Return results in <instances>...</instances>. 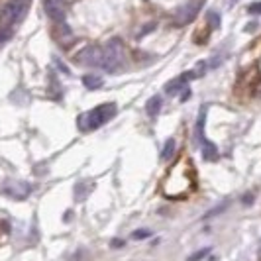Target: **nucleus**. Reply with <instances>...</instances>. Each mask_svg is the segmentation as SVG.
Returning a JSON list of instances; mask_svg holds the SVG:
<instances>
[{
  "mask_svg": "<svg viewBox=\"0 0 261 261\" xmlns=\"http://www.w3.org/2000/svg\"><path fill=\"white\" fill-rule=\"evenodd\" d=\"M195 185V167L189 157H181L169 169L165 181H163V195L169 198H183L189 193H193Z\"/></svg>",
  "mask_w": 261,
  "mask_h": 261,
  "instance_id": "1",
  "label": "nucleus"
},
{
  "mask_svg": "<svg viewBox=\"0 0 261 261\" xmlns=\"http://www.w3.org/2000/svg\"><path fill=\"white\" fill-rule=\"evenodd\" d=\"M114 116H116V105L114 102H106V105H98L96 108L81 114L77 124L83 132H92L96 128H100L102 124H106L108 120H112Z\"/></svg>",
  "mask_w": 261,
  "mask_h": 261,
  "instance_id": "2",
  "label": "nucleus"
},
{
  "mask_svg": "<svg viewBox=\"0 0 261 261\" xmlns=\"http://www.w3.org/2000/svg\"><path fill=\"white\" fill-rule=\"evenodd\" d=\"M124 61V43L120 38H112L106 41V45L102 47V61L100 67L105 69L106 73H114L120 69Z\"/></svg>",
  "mask_w": 261,
  "mask_h": 261,
  "instance_id": "3",
  "label": "nucleus"
},
{
  "mask_svg": "<svg viewBox=\"0 0 261 261\" xmlns=\"http://www.w3.org/2000/svg\"><path fill=\"white\" fill-rule=\"evenodd\" d=\"M204 118H206V106L202 108V112H200V118H198V122H196V142L200 144V149H202V155L206 161H214L216 157H218V149H216V145L208 142L206 140V136H204Z\"/></svg>",
  "mask_w": 261,
  "mask_h": 261,
  "instance_id": "4",
  "label": "nucleus"
},
{
  "mask_svg": "<svg viewBox=\"0 0 261 261\" xmlns=\"http://www.w3.org/2000/svg\"><path fill=\"white\" fill-rule=\"evenodd\" d=\"M0 193L10 196V198H16V200H24L32 193V187L28 183H24V181H14V179H10V181H4V183L0 185Z\"/></svg>",
  "mask_w": 261,
  "mask_h": 261,
  "instance_id": "5",
  "label": "nucleus"
},
{
  "mask_svg": "<svg viewBox=\"0 0 261 261\" xmlns=\"http://www.w3.org/2000/svg\"><path fill=\"white\" fill-rule=\"evenodd\" d=\"M77 63L79 65H89V67H100L102 61V49L96 45H87L77 53Z\"/></svg>",
  "mask_w": 261,
  "mask_h": 261,
  "instance_id": "6",
  "label": "nucleus"
},
{
  "mask_svg": "<svg viewBox=\"0 0 261 261\" xmlns=\"http://www.w3.org/2000/svg\"><path fill=\"white\" fill-rule=\"evenodd\" d=\"M200 4H202V0H191L189 4H185L183 8H179V10L175 12V20H177L179 24H189L191 20H195Z\"/></svg>",
  "mask_w": 261,
  "mask_h": 261,
  "instance_id": "7",
  "label": "nucleus"
},
{
  "mask_svg": "<svg viewBox=\"0 0 261 261\" xmlns=\"http://www.w3.org/2000/svg\"><path fill=\"white\" fill-rule=\"evenodd\" d=\"M43 8H45V14L51 20H55L57 24L65 22V4H63V0H43Z\"/></svg>",
  "mask_w": 261,
  "mask_h": 261,
  "instance_id": "8",
  "label": "nucleus"
},
{
  "mask_svg": "<svg viewBox=\"0 0 261 261\" xmlns=\"http://www.w3.org/2000/svg\"><path fill=\"white\" fill-rule=\"evenodd\" d=\"M191 79H189V75L185 73V75H181V77L173 79V81H169L167 85H165V92L167 94H177V92H183L185 89H187V83H189Z\"/></svg>",
  "mask_w": 261,
  "mask_h": 261,
  "instance_id": "9",
  "label": "nucleus"
},
{
  "mask_svg": "<svg viewBox=\"0 0 261 261\" xmlns=\"http://www.w3.org/2000/svg\"><path fill=\"white\" fill-rule=\"evenodd\" d=\"M92 187H94V185L89 183V181H81V183L75 187V200H77V202H83V200L87 198V195L92 191Z\"/></svg>",
  "mask_w": 261,
  "mask_h": 261,
  "instance_id": "10",
  "label": "nucleus"
},
{
  "mask_svg": "<svg viewBox=\"0 0 261 261\" xmlns=\"http://www.w3.org/2000/svg\"><path fill=\"white\" fill-rule=\"evenodd\" d=\"M83 85H85L89 91H96V89H100V87L105 85V81L100 77H96V75H85V77H83Z\"/></svg>",
  "mask_w": 261,
  "mask_h": 261,
  "instance_id": "11",
  "label": "nucleus"
},
{
  "mask_svg": "<svg viewBox=\"0 0 261 261\" xmlns=\"http://www.w3.org/2000/svg\"><path fill=\"white\" fill-rule=\"evenodd\" d=\"M161 96H151L149 98V102H147V114L149 116H157L159 114V110H161Z\"/></svg>",
  "mask_w": 261,
  "mask_h": 261,
  "instance_id": "12",
  "label": "nucleus"
},
{
  "mask_svg": "<svg viewBox=\"0 0 261 261\" xmlns=\"http://www.w3.org/2000/svg\"><path fill=\"white\" fill-rule=\"evenodd\" d=\"M173 153H175V140H167V144L163 145V151H161V159L167 161L173 157Z\"/></svg>",
  "mask_w": 261,
  "mask_h": 261,
  "instance_id": "13",
  "label": "nucleus"
},
{
  "mask_svg": "<svg viewBox=\"0 0 261 261\" xmlns=\"http://www.w3.org/2000/svg\"><path fill=\"white\" fill-rule=\"evenodd\" d=\"M248 12L251 16H261V2H251L248 6Z\"/></svg>",
  "mask_w": 261,
  "mask_h": 261,
  "instance_id": "14",
  "label": "nucleus"
},
{
  "mask_svg": "<svg viewBox=\"0 0 261 261\" xmlns=\"http://www.w3.org/2000/svg\"><path fill=\"white\" fill-rule=\"evenodd\" d=\"M208 22H210V26H214V30L220 28V16L216 12H208Z\"/></svg>",
  "mask_w": 261,
  "mask_h": 261,
  "instance_id": "15",
  "label": "nucleus"
},
{
  "mask_svg": "<svg viewBox=\"0 0 261 261\" xmlns=\"http://www.w3.org/2000/svg\"><path fill=\"white\" fill-rule=\"evenodd\" d=\"M147 236H149L147 230H138V232H134V238H136V240H144V238H147Z\"/></svg>",
  "mask_w": 261,
  "mask_h": 261,
  "instance_id": "16",
  "label": "nucleus"
},
{
  "mask_svg": "<svg viewBox=\"0 0 261 261\" xmlns=\"http://www.w3.org/2000/svg\"><path fill=\"white\" fill-rule=\"evenodd\" d=\"M185 94H181V100H183V102H185V100H189V98H191V91H189V89H185Z\"/></svg>",
  "mask_w": 261,
  "mask_h": 261,
  "instance_id": "17",
  "label": "nucleus"
},
{
  "mask_svg": "<svg viewBox=\"0 0 261 261\" xmlns=\"http://www.w3.org/2000/svg\"><path fill=\"white\" fill-rule=\"evenodd\" d=\"M251 198H253V196H251V195L244 196V204H251Z\"/></svg>",
  "mask_w": 261,
  "mask_h": 261,
  "instance_id": "18",
  "label": "nucleus"
},
{
  "mask_svg": "<svg viewBox=\"0 0 261 261\" xmlns=\"http://www.w3.org/2000/svg\"><path fill=\"white\" fill-rule=\"evenodd\" d=\"M112 246H114V248H118V246H124V242H122V240H114V242H112Z\"/></svg>",
  "mask_w": 261,
  "mask_h": 261,
  "instance_id": "19",
  "label": "nucleus"
},
{
  "mask_svg": "<svg viewBox=\"0 0 261 261\" xmlns=\"http://www.w3.org/2000/svg\"><path fill=\"white\" fill-rule=\"evenodd\" d=\"M236 2H238V0H228V6H234Z\"/></svg>",
  "mask_w": 261,
  "mask_h": 261,
  "instance_id": "20",
  "label": "nucleus"
}]
</instances>
